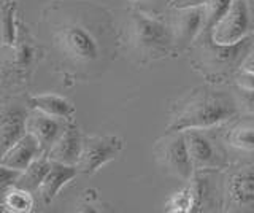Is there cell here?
<instances>
[{
	"label": "cell",
	"mask_w": 254,
	"mask_h": 213,
	"mask_svg": "<svg viewBox=\"0 0 254 213\" xmlns=\"http://www.w3.org/2000/svg\"><path fill=\"white\" fill-rule=\"evenodd\" d=\"M250 30V10L246 0H234L229 11L214 29L211 38L219 45H237L243 42Z\"/></svg>",
	"instance_id": "cell-6"
},
{
	"label": "cell",
	"mask_w": 254,
	"mask_h": 213,
	"mask_svg": "<svg viewBox=\"0 0 254 213\" xmlns=\"http://www.w3.org/2000/svg\"><path fill=\"white\" fill-rule=\"evenodd\" d=\"M34 196L27 189L14 186L2 194V207L5 212L11 213H29L34 210Z\"/></svg>",
	"instance_id": "cell-17"
},
{
	"label": "cell",
	"mask_w": 254,
	"mask_h": 213,
	"mask_svg": "<svg viewBox=\"0 0 254 213\" xmlns=\"http://www.w3.org/2000/svg\"><path fill=\"white\" fill-rule=\"evenodd\" d=\"M243 69L245 70H250V72H254V56H250L243 62Z\"/></svg>",
	"instance_id": "cell-27"
},
{
	"label": "cell",
	"mask_w": 254,
	"mask_h": 213,
	"mask_svg": "<svg viewBox=\"0 0 254 213\" xmlns=\"http://www.w3.org/2000/svg\"><path fill=\"white\" fill-rule=\"evenodd\" d=\"M78 172H79L78 165L53 161L51 169L48 172L42 188H40V196H42L43 204L50 205L56 199V196L62 191V188L67 186L78 175Z\"/></svg>",
	"instance_id": "cell-12"
},
{
	"label": "cell",
	"mask_w": 254,
	"mask_h": 213,
	"mask_svg": "<svg viewBox=\"0 0 254 213\" xmlns=\"http://www.w3.org/2000/svg\"><path fill=\"white\" fill-rule=\"evenodd\" d=\"M226 197L230 207L254 212V169H242L227 180Z\"/></svg>",
	"instance_id": "cell-8"
},
{
	"label": "cell",
	"mask_w": 254,
	"mask_h": 213,
	"mask_svg": "<svg viewBox=\"0 0 254 213\" xmlns=\"http://www.w3.org/2000/svg\"><path fill=\"white\" fill-rule=\"evenodd\" d=\"M240 100H242V104H243L246 112L254 115V91H248V89L240 88Z\"/></svg>",
	"instance_id": "cell-26"
},
{
	"label": "cell",
	"mask_w": 254,
	"mask_h": 213,
	"mask_svg": "<svg viewBox=\"0 0 254 213\" xmlns=\"http://www.w3.org/2000/svg\"><path fill=\"white\" fill-rule=\"evenodd\" d=\"M230 143L235 148L254 151V129L253 128H240L235 129L230 136Z\"/></svg>",
	"instance_id": "cell-21"
},
{
	"label": "cell",
	"mask_w": 254,
	"mask_h": 213,
	"mask_svg": "<svg viewBox=\"0 0 254 213\" xmlns=\"http://www.w3.org/2000/svg\"><path fill=\"white\" fill-rule=\"evenodd\" d=\"M237 115L235 105L227 97L213 92H200L190 97L167 126V132L206 129L229 121Z\"/></svg>",
	"instance_id": "cell-1"
},
{
	"label": "cell",
	"mask_w": 254,
	"mask_h": 213,
	"mask_svg": "<svg viewBox=\"0 0 254 213\" xmlns=\"http://www.w3.org/2000/svg\"><path fill=\"white\" fill-rule=\"evenodd\" d=\"M42 154H45V149H43L42 143L37 140L34 134L27 132L21 140L16 142L13 146H10L2 154V157H0V164L24 172Z\"/></svg>",
	"instance_id": "cell-11"
},
{
	"label": "cell",
	"mask_w": 254,
	"mask_h": 213,
	"mask_svg": "<svg viewBox=\"0 0 254 213\" xmlns=\"http://www.w3.org/2000/svg\"><path fill=\"white\" fill-rule=\"evenodd\" d=\"M32 59H34V48L29 43H21L14 53V64L19 67L30 66Z\"/></svg>",
	"instance_id": "cell-23"
},
{
	"label": "cell",
	"mask_w": 254,
	"mask_h": 213,
	"mask_svg": "<svg viewBox=\"0 0 254 213\" xmlns=\"http://www.w3.org/2000/svg\"><path fill=\"white\" fill-rule=\"evenodd\" d=\"M195 210V204H194V194L190 186L183 188L180 191L173 193L169 201L165 202V212H172V213H188V212H194Z\"/></svg>",
	"instance_id": "cell-20"
},
{
	"label": "cell",
	"mask_w": 254,
	"mask_h": 213,
	"mask_svg": "<svg viewBox=\"0 0 254 213\" xmlns=\"http://www.w3.org/2000/svg\"><path fill=\"white\" fill-rule=\"evenodd\" d=\"M70 121L71 120L56 118L38 112V110H34V113H30L27 116V132L34 134L46 153L59 140V137L67 129Z\"/></svg>",
	"instance_id": "cell-9"
},
{
	"label": "cell",
	"mask_w": 254,
	"mask_h": 213,
	"mask_svg": "<svg viewBox=\"0 0 254 213\" xmlns=\"http://www.w3.org/2000/svg\"><path fill=\"white\" fill-rule=\"evenodd\" d=\"M170 27L175 43L180 46H189L203 32L205 8L203 6H194V8L177 10Z\"/></svg>",
	"instance_id": "cell-7"
},
{
	"label": "cell",
	"mask_w": 254,
	"mask_h": 213,
	"mask_svg": "<svg viewBox=\"0 0 254 213\" xmlns=\"http://www.w3.org/2000/svg\"><path fill=\"white\" fill-rule=\"evenodd\" d=\"M14 14H16L14 2L3 3V10H2V43H3V46H11V48L16 45V40H18V29H16Z\"/></svg>",
	"instance_id": "cell-19"
},
{
	"label": "cell",
	"mask_w": 254,
	"mask_h": 213,
	"mask_svg": "<svg viewBox=\"0 0 254 213\" xmlns=\"http://www.w3.org/2000/svg\"><path fill=\"white\" fill-rule=\"evenodd\" d=\"M156 157L161 167L165 169L170 175L183 181L192 180L194 161L189 154L185 132H167V136L157 142Z\"/></svg>",
	"instance_id": "cell-3"
},
{
	"label": "cell",
	"mask_w": 254,
	"mask_h": 213,
	"mask_svg": "<svg viewBox=\"0 0 254 213\" xmlns=\"http://www.w3.org/2000/svg\"><path fill=\"white\" fill-rule=\"evenodd\" d=\"M234 0H208L205 8V27L202 34H211L214 26L224 18Z\"/></svg>",
	"instance_id": "cell-18"
},
{
	"label": "cell",
	"mask_w": 254,
	"mask_h": 213,
	"mask_svg": "<svg viewBox=\"0 0 254 213\" xmlns=\"http://www.w3.org/2000/svg\"><path fill=\"white\" fill-rule=\"evenodd\" d=\"M27 105L30 110H38V112L51 115L56 118H64V120H71L75 115V107L65 97L58 96V94H37L27 99Z\"/></svg>",
	"instance_id": "cell-14"
},
{
	"label": "cell",
	"mask_w": 254,
	"mask_h": 213,
	"mask_svg": "<svg viewBox=\"0 0 254 213\" xmlns=\"http://www.w3.org/2000/svg\"><path fill=\"white\" fill-rule=\"evenodd\" d=\"M124 142L118 136H91L84 137L81 159L78 162V169L81 173L92 175L102 165L113 161L123 151Z\"/></svg>",
	"instance_id": "cell-5"
},
{
	"label": "cell",
	"mask_w": 254,
	"mask_h": 213,
	"mask_svg": "<svg viewBox=\"0 0 254 213\" xmlns=\"http://www.w3.org/2000/svg\"><path fill=\"white\" fill-rule=\"evenodd\" d=\"M83 143H84V137L79 132L78 126L73 121H70L67 129L64 131L59 140L48 149L46 154L51 161L78 165L83 153Z\"/></svg>",
	"instance_id": "cell-10"
},
{
	"label": "cell",
	"mask_w": 254,
	"mask_h": 213,
	"mask_svg": "<svg viewBox=\"0 0 254 213\" xmlns=\"http://www.w3.org/2000/svg\"><path fill=\"white\" fill-rule=\"evenodd\" d=\"M130 40L140 53L151 56L167 54L175 43L170 26L143 13L133 14L130 22Z\"/></svg>",
	"instance_id": "cell-2"
},
{
	"label": "cell",
	"mask_w": 254,
	"mask_h": 213,
	"mask_svg": "<svg viewBox=\"0 0 254 213\" xmlns=\"http://www.w3.org/2000/svg\"><path fill=\"white\" fill-rule=\"evenodd\" d=\"M3 3H8V2H13V0H2Z\"/></svg>",
	"instance_id": "cell-28"
},
{
	"label": "cell",
	"mask_w": 254,
	"mask_h": 213,
	"mask_svg": "<svg viewBox=\"0 0 254 213\" xmlns=\"http://www.w3.org/2000/svg\"><path fill=\"white\" fill-rule=\"evenodd\" d=\"M21 175H22V170L0 164V193L5 194L8 189L14 188L18 185Z\"/></svg>",
	"instance_id": "cell-22"
},
{
	"label": "cell",
	"mask_w": 254,
	"mask_h": 213,
	"mask_svg": "<svg viewBox=\"0 0 254 213\" xmlns=\"http://www.w3.org/2000/svg\"><path fill=\"white\" fill-rule=\"evenodd\" d=\"M51 164H53V161L48 157V154L46 153L42 154L38 159H35L26 170L22 172V175L16 186L27 189L30 193L40 191V188H42L43 181L48 175V172L51 169Z\"/></svg>",
	"instance_id": "cell-16"
},
{
	"label": "cell",
	"mask_w": 254,
	"mask_h": 213,
	"mask_svg": "<svg viewBox=\"0 0 254 213\" xmlns=\"http://www.w3.org/2000/svg\"><path fill=\"white\" fill-rule=\"evenodd\" d=\"M56 43L67 58L79 64H91L100 58V46L97 40L83 26H64L56 34Z\"/></svg>",
	"instance_id": "cell-4"
},
{
	"label": "cell",
	"mask_w": 254,
	"mask_h": 213,
	"mask_svg": "<svg viewBox=\"0 0 254 213\" xmlns=\"http://www.w3.org/2000/svg\"><path fill=\"white\" fill-rule=\"evenodd\" d=\"M237 84H238V88H242V89L254 91V72L242 69V72L237 75Z\"/></svg>",
	"instance_id": "cell-24"
},
{
	"label": "cell",
	"mask_w": 254,
	"mask_h": 213,
	"mask_svg": "<svg viewBox=\"0 0 254 213\" xmlns=\"http://www.w3.org/2000/svg\"><path fill=\"white\" fill-rule=\"evenodd\" d=\"M27 134V115L21 108H8L0 121V149L2 154Z\"/></svg>",
	"instance_id": "cell-13"
},
{
	"label": "cell",
	"mask_w": 254,
	"mask_h": 213,
	"mask_svg": "<svg viewBox=\"0 0 254 213\" xmlns=\"http://www.w3.org/2000/svg\"><path fill=\"white\" fill-rule=\"evenodd\" d=\"M208 0H170V8L181 10V8H194V6H205Z\"/></svg>",
	"instance_id": "cell-25"
},
{
	"label": "cell",
	"mask_w": 254,
	"mask_h": 213,
	"mask_svg": "<svg viewBox=\"0 0 254 213\" xmlns=\"http://www.w3.org/2000/svg\"><path fill=\"white\" fill-rule=\"evenodd\" d=\"M200 129H188L183 131L186 137V143H188V149L189 154L192 157L194 165H206L211 164L214 161V156H216V151L211 145V142L206 139L202 132H198Z\"/></svg>",
	"instance_id": "cell-15"
}]
</instances>
